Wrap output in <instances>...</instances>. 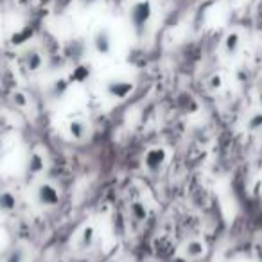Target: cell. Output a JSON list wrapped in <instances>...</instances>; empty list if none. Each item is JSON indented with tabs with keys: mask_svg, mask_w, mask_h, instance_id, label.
<instances>
[{
	"mask_svg": "<svg viewBox=\"0 0 262 262\" xmlns=\"http://www.w3.org/2000/svg\"><path fill=\"white\" fill-rule=\"evenodd\" d=\"M258 88L262 90V76H260V79H258Z\"/></svg>",
	"mask_w": 262,
	"mask_h": 262,
	"instance_id": "44dd1931",
	"label": "cell"
},
{
	"mask_svg": "<svg viewBox=\"0 0 262 262\" xmlns=\"http://www.w3.org/2000/svg\"><path fill=\"white\" fill-rule=\"evenodd\" d=\"M113 34L108 27H99L92 36V47L99 56H110L113 52Z\"/></svg>",
	"mask_w": 262,
	"mask_h": 262,
	"instance_id": "277c9868",
	"label": "cell"
},
{
	"mask_svg": "<svg viewBox=\"0 0 262 262\" xmlns=\"http://www.w3.org/2000/svg\"><path fill=\"white\" fill-rule=\"evenodd\" d=\"M223 88V76L221 74H214V76H210V79H208V90L212 92H217Z\"/></svg>",
	"mask_w": 262,
	"mask_h": 262,
	"instance_id": "ac0fdd59",
	"label": "cell"
},
{
	"mask_svg": "<svg viewBox=\"0 0 262 262\" xmlns=\"http://www.w3.org/2000/svg\"><path fill=\"white\" fill-rule=\"evenodd\" d=\"M88 133H90V127H88V124L84 119H72L69 122V135L72 137L74 140L86 139Z\"/></svg>",
	"mask_w": 262,
	"mask_h": 262,
	"instance_id": "52a82bcc",
	"label": "cell"
},
{
	"mask_svg": "<svg viewBox=\"0 0 262 262\" xmlns=\"http://www.w3.org/2000/svg\"><path fill=\"white\" fill-rule=\"evenodd\" d=\"M16 205H18V200L11 190H0V214H11L16 208Z\"/></svg>",
	"mask_w": 262,
	"mask_h": 262,
	"instance_id": "30bf717a",
	"label": "cell"
},
{
	"mask_svg": "<svg viewBox=\"0 0 262 262\" xmlns=\"http://www.w3.org/2000/svg\"><path fill=\"white\" fill-rule=\"evenodd\" d=\"M70 86H72V83H70L69 77H61V79H56L54 83L51 84V88H49V97H51L52 101H58V99L65 97V94L69 92Z\"/></svg>",
	"mask_w": 262,
	"mask_h": 262,
	"instance_id": "9c48e42d",
	"label": "cell"
},
{
	"mask_svg": "<svg viewBox=\"0 0 262 262\" xmlns=\"http://www.w3.org/2000/svg\"><path fill=\"white\" fill-rule=\"evenodd\" d=\"M104 90L110 97L117 99V101H124V99H127L133 94L135 84H133V81L126 79V77H112V79L106 81Z\"/></svg>",
	"mask_w": 262,
	"mask_h": 262,
	"instance_id": "3957f363",
	"label": "cell"
},
{
	"mask_svg": "<svg viewBox=\"0 0 262 262\" xmlns=\"http://www.w3.org/2000/svg\"><path fill=\"white\" fill-rule=\"evenodd\" d=\"M207 253V244L201 239H190L182 246V255L187 260H198Z\"/></svg>",
	"mask_w": 262,
	"mask_h": 262,
	"instance_id": "8992f818",
	"label": "cell"
},
{
	"mask_svg": "<svg viewBox=\"0 0 262 262\" xmlns=\"http://www.w3.org/2000/svg\"><path fill=\"white\" fill-rule=\"evenodd\" d=\"M2 149H4V139L0 137V153H2Z\"/></svg>",
	"mask_w": 262,
	"mask_h": 262,
	"instance_id": "ffe728a7",
	"label": "cell"
},
{
	"mask_svg": "<svg viewBox=\"0 0 262 262\" xmlns=\"http://www.w3.org/2000/svg\"><path fill=\"white\" fill-rule=\"evenodd\" d=\"M90 67L84 65V63H79V65H76L72 69V72H70L69 79L72 84H83L86 83L88 79H90Z\"/></svg>",
	"mask_w": 262,
	"mask_h": 262,
	"instance_id": "7c38bea8",
	"label": "cell"
},
{
	"mask_svg": "<svg viewBox=\"0 0 262 262\" xmlns=\"http://www.w3.org/2000/svg\"><path fill=\"white\" fill-rule=\"evenodd\" d=\"M13 102H15L18 108H26V104H27V97H26V94H22V92H15L13 94Z\"/></svg>",
	"mask_w": 262,
	"mask_h": 262,
	"instance_id": "d6986e66",
	"label": "cell"
},
{
	"mask_svg": "<svg viewBox=\"0 0 262 262\" xmlns=\"http://www.w3.org/2000/svg\"><path fill=\"white\" fill-rule=\"evenodd\" d=\"M27 167H29V171L33 172V174H40V172L45 169V158L41 157V153L33 151L29 160H27Z\"/></svg>",
	"mask_w": 262,
	"mask_h": 262,
	"instance_id": "9a60e30c",
	"label": "cell"
},
{
	"mask_svg": "<svg viewBox=\"0 0 262 262\" xmlns=\"http://www.w3.org/2000/svg\"><path fill=\"white\" fill-rule=\"evenodd\" d=\"M95 243V228L94 226H84L79 233V248L81 250H90Z\"/></svg>",
	"mask_w": 262,
	"mask_h": 262,
	"instance_id": "4fadbf2b",
	"label": "cell"
},
{
	"mask_svg": "<svg viewBox=\"0 0 262 262\" xmlns=\"http://www.w3.org/2000/svg\"><path fill=\"white\" fill-rule=\"evenodd\" d=\"M24 67H26L29 72H38V70L43 67V56L36 49H31L24 54Z\"/></svg>",
	"mask_w": 262,
	"mask_h": 262,
	"instance_id": "ba28073f",
	"label": "cell"
},
{
	"mask_svg": "<svg viewBox=\"0 0 262 262\" xmlns=\"http://www.w3.org/2000/svg\"><path fill=\"white\" fill-rule=\"evenodd\" d=\"M241 49V34L239 33H228L223 40V51L226 56H235Z\"/></svg>",
	"mask_w": 262,
	"mask_h": 262,
	"instance_id": "8fae6325",
	"label": "cell"
},
{
	"mask_svg": "<svg viewBox=\"0 0 262 262\" xmlns=\"http://www.w3.org/2000/svg\"><path fill=\"white\" fill-rule=\"evenodd\" d=\"M4 262H27V250L24 246H15L6 253Z\"/></svg>",
	"mask_w": 262,
	"mask_h": 262,
	"instance_id": "2e32d148",
	"label": "cell"
},
{
	"mask_svg": "<svg viewBox=\"0 0 262 262\" xmlns=\"http://www.w3.org/2000/svg\"><path fill=\"white\" fill-rule=\"evenodd\" d=\"M34 200H36V203L40 205V207L54 208L61 203V194H59V190L56 189L52 183L41 182V183H38L36 189H34Z\"/></svg>",
	"mask_w": 262,
	"mask_h": 262,
	"instance_id": "7a4b0ae2",
	"label": "cell"
},
{
	"mask_svg": "<svg viewBox=\"0 0 262 262\" xmlns=\"http://www.w3.org/2000/svg\"><path fill=\"white\" fill-rule=\"evenodd\" d=\"M165 162H167V151L160 146L151 147L144 155V165L149 172H158L165 165Z\"/></svg>",
	"mask_w": 262,
	"mask_h": 262,
	"instance_id": "5b68a950",
	"label": "cell"
},
{
	"mask_svg": "<svg viewBox=\"0 0 262 262\" xmlns=\"http://www.w3.org/2000/svg\"><path fill=\"white\" fill-rule=\"evenodd\" d=\"M246 127L250 131H258L262 129V112H255L250 119L246 120Z\"/></svg>",
	"mask_w": 262,
	"mask_h": 262,
	"instance_id": "e0dca14e",
	"label": "cell"
},
{
	"mask_svg": "<svg viewBox=\"0 0 262 262\" xmlns=\"http://www.w3.org/2000/svg\"><path fill=\"white\" fill-rule=\"evenodd\" d=\"M129 212L131 215H133V219L135 221H146L147 215H149V210H147V205L144 203V201H133V203L129 205Z\"/></svg>",
	"mask_w": 262,
	"mask_h": 262,
	"instance_id": "5bb4252c",
	"label": "cell"
},
{
	"mask_svg": "<svg viewBox=\"0 0 262 262\" xmlns=\"http://www.w3.org/2000/svg\"><path fill=\"white\" fill-rule=\"evenodd\" d=\"M127 18H129V24L137 33V36H142L146 33L147 26H149L151 18H153L151 0H137V2H133L129 11H127Z\"/></svg>",
	"mask_w": 262,
	"mask_h": 262,
	"instance_id": "6da1fadb",
	"label": "cell"
}]
</instances>
